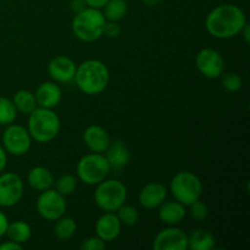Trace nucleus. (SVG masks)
I'll return each instance as SVG.
<instances>
[{
	"instance_id": "1",
	"label": "nucleus",
	"mask_w": 250,
	"mask_h": 250,
	"mask_svg": "<svg viewBox=\"0 0 250 250\" xmlns=\"http://www.w3.org/2000/svg\"><path fill=\"white\" fill-rule=\"evenodd\" d=\"M247 23L244 11L234 4L219 5L205 19L208 33L216 39H229L238 36Z\"/></svg>"
},
{
	"instance_id": "2",
	"label": "nucleus",
	"mask_w": 250,
	"mask_h": 250,
	"mask_svg": "<svg viewBox=\"0 0 250 250\" xmlns=\"http://www.w3.org/2000/svg\"><path fill=\"white\" fill-rule=\"evenodd\" d=\"M73 80L82 93L98 95L106 89L110 82V71L103 61L90 59L77 66Z\"/></svg>"
},
{
	"instance_id": "3",
	"label": "nucleus",
	"mask_w": 250,
	"mask_h": 250,
	"mask_svg": "<svg viewBox=\"0 0 250 250\" xmlns=\"http://www.w3.org/2000/svg\"><path fill=\"white\" fill-rule=\"evenodd\" d=\"M60 119L53 109L37 106L28 115V129L32 139L38 143H49L58 137L60 132Z\"/></svg>"
},
{
	"instance_id": "4",
	"label": "nucleus",
	"mask_w": 250,
	"mask_h": 250,
	"mask_svg": "<svg viewBox=\"0 0 250 250\" xmlns=\"http://www.w3.org/2000/svg\"><path fill=\"white\" fill-rule=\"evenodd\" d=\"M105 22L106 20L99 9L85 7L83 11L75 14L71 28L80 41L90 43L98 41L103 36Z\"/></svg>"
},
{
	"instance_id": "5",
	"label": "nucleus",
	"mask_w": 250,
	"mask_h": 250,
	"mask_svg": "<svg viewBox=\"0 0 250 250\" xmlns=\"http://www.w3.org/2000/svg\"><path fill=\"white\" fill-rule=\"evenodd\" d=\"M127 188L121 181L110 178L98 183L94 190V202L104 212H115L126 203Z\"/></svg>"
},
{
	"instance_id": "6",
	"label": "nucleus",
	"mask_w": 250,
	"mask_h": 250,
	"mask_svg": "<svg viewBox=\"0 0 250 250\" xmlns=\"http://www.w3.org/2000/svg\"><path fill=\"white\" fill-rule=\"evenodd\" d=\"M170 190L175 200L185 207H189L203 194V183L195 173L190 171H180L170 182Z\"/></svg>"
},
{
	"instance_id": "7",
	"label": "nucleus",
	"mask_w": 250,
	"mask_h": 250,
	"mask_svg": "<svg viewBox=\"0 0 250 250\" xmlns=\"http://www.w3.org/2000/svg\"><path fill=\"white\" fill-rule=\"evenodd\" d=\"M111 167L104 154L90 153L77 163V177L88 186H97L109 176Z\"/></svg>"
},
{
	"instance_id": "8",
	"label": "nucleus",
	"mask_w": 250,
	"mask_h": 250,
	"mask_svg": "<svg viewBox=\"0 0 250 250\" xmlns=\"http://www.w3.org/2000/svg\"><path fill=\"white\" fill-rule=\"evenodd\" d=\"M1 143L6 153L14 156H22L31 149L32 137L26 127L12 122L2 132Z\"/></svg>"
},
{
	"instance_id": "9",
	"label": "nucleus",
	"mask_w": 250,
	"mask_h": 250,
	"mask_svg": "<svg viewBox=\"0 0 250 250\" xmlns=\"http://www.w3.org/2000/svg\"><path fill=\"white\" fill-rule=\"evenodd\" d=\"M36 209L39 216L48 221H55L59 217L65 215L67 204L63 195L56 192L55 189L43 190L36 202Z\"/></svg>"
},
{
	"instance_id": "10",
	"label": "nucleus",
	"mask_w": 250,
	"mask_h": 250,
	"mask_svg": "<svg viewBox=\"0 0 250 250\" xmlns=\"http://www.w3.org/2000/svg\"><path fill=\"white\" fill-rule=\"evenodd\" d=\"M23 181L17 173H0V207L11 208L21 202L23 197Z\"/></svg>"
},
{
	"instance_id": "11",
	"label": "nucleus",
	"mask_w": 250,
	"mask_h": 250,
	"mask_svg": "<svg viewBox=\"0 0 250 250\" xmlns=\"http://www.w3.org/2000/svg\"><path fill=\"white\" fill-rule=\"evenodd\" d=\"M195 66L204 77L216 80L224 73L225 61L219 51L211 48H205L195 56Z\"/></svg>"
},
{
	"instance_id": "12",
	"label": "nucleus",
	"mask_w": 250,
	"mask_h": 250,
	"mask_svg": "<svg viewBox=\"0 0 250 250\" xmlns=\"http://www.w3.org/2000/svg\"><path fill=\"white\" fill-rule=\"evenodd\" d=\"M154 250H187L188 234L176 226H168L156 234L153 242Z\"/></svg>"
},
{
	"instance_id": "13",
	"label": "nucleus",
	"mask_w": 250,
	"mask_h": 250,
	"mask_svg": "<svg viewBox=\"0 0 250 250\" xmlns=\"http://www.w3.org/2000/svg\"><path fill=\"white\" fill-rule=\"evenodd\" d=\"M77 65L71 58L58 55L51 59L48 63V72L51 80L56 83L71 82L75 77Z\"/></svg>"
},
{
	"instance_id": "14",
	"label": "nucleus",
	"mask_w": 250,
	"mask_h": 250,
	"mask_svg": "<svg viewBox=\"0 0 250 250\" xmlns=\"http://www.w3.org/2000/svg\"><path fill=\"white\" fill-rule=\"evenodd\" d=\"M95 234L105 243H111L121 234L122 224L115 212H104L95 222Z\"/></svg>"
},
{
	"instance_id": "15",
	"label": "nucleus",
	"mask_w": 250,
	"mask_h": 250,
	"mask_svg": "<svg viewBox=\"0 0 250 250\" xmlns=\"http://www.w3.org/2000/svg\"><path fill=\"white\" fill-rule=\"evenodd\" d=\"M167 189L160 182H149L141 189L138 202L146 209H156L165 202Z\"/></svg>"
},
{
	"instance_id": "16",
	"label": "nucleus",
	"mask_w": 250,
	"mask_h": 250,
	"mask_svg": "<svg viewBox=\"0 0 250 250\" xmlns=\"http://www.w3.org/2000/svg\"><path fill=\"white\" fill-rule=\"evenodd\" d=\"M83 142L92 153L104 154L111 143L109 133L99 125L88 126L83 132Z\"/></svg>"
},
{
	"instance_id": "17",
	"label": "nucleus",
	"mask_w": 250,
	"mask_h": 250,
	"mask_svg": "<svg viewBox=\"0 0 250 250\" xmlns=\"http://www.w3.org/2000/svg\"><path fill=\"white\" fill-rule=\"evenodd\" d=\"M34 95L38 106L54 109L62 99V90L56 82H43L38 85Z\"/></svg>"
},
{
	"instance_id": "18",
	"label": "nucleus",
	"mask_w": 250,
	"mask_h": 250,
	"mask_svg": "<svg viewBox=\"0 0 250 250\" xmlns=\"http://www.w3.org/2000/svg\"><path fill=\"white\" fill-rule=\"evenodd\" d=\"M104 155L109 161L110 167L114 170H121L125 166L128 165L129 160H131V153H129L128 146L121 139L111 142Z\"/></svg>"
},
{
	"instance_id": "19",
	"label": "nucleus",
	"mask_w": 250,
	"mask_h": 250,
	"mask_svg": "<svg viewBox=\"0 0 250 250\" xmlns=\"http://www.w3.org/2000/svg\"><path fill=\"white\" fill-rule=\"evenodd\" d=\"M158 209V216L160 221L168 225V226H176L180 222H182L186 214H187L185 205L181 204L177 200L164 202Z\"/></svg>"
},
{
	"instance_id": "20",
	"label": "nucleus",
	"mask_w": 250,
	"mask_h": 250,
	"mask_svg": "<svg viewBox=\"0 0 250 250\" xmlns=\"http://www.w3.org/2000/svg\"><path fill=\"white\" fill-rule=\"evenodd\" d=\"M27 182L34 190L43 192L53 187L54 176L49 168L44 166H34L27 175Z\"/></svg>"
},
{
	"instance_id": "21",
	"label": "nucleus",
	"mask_w": 250,
	"mask_h": 250,
	"mask_svg": "<svg viewBox=\"0 0 250 250\" xmlns=\"http://www.w3.org/2000/svg\"><path fill=\"white\" fill-rule=\"evenodd\" d=\"M215 248V238L211 232L198 229L188 236V249L210 250Z\"/></svg>"
},
{
	"instance_id": "22",
	"label": "nucleus",
	"mask_w": 250,
	"mask_h": 250,
	"mask_svg": "<svg viewBox=\"0 0 250 250\" xmlns=\"http://www.w3.org/2000/svg\"><path fill=\"white\" fill-rule=\"evenodd\" d=\"M5 236L12 242H16L19 244H23L29 241L32 237V229L26 221L16 220L14 222H9L6 233Z\"/></svg>"
},
{
	"instance_id": "23",
	"label": "nucleus",
	"mask_w": 250,
	"mask_h": 250,
	"mask_svg": "<svg viewBox=\"0 0 250 250\" xmlns=\"http://www.w3.org/2000/svg\"><path fill=\"white\" fill-rule=\"evenodd\" d=\"M76 229H77V224L75 220L70 216H65L62 215L55 220V225H54V236L58 241L60 242H67L75 236Z\"/></svg>"
},
{
	"instance_id": "24",
	"label": "nucleus",
	"mask_w": 250,
	"mask_h": 250,
	"mask_svg": "<svg viewBox=\"0 0 250 250\" xmlns=\"http://www.w3.org/2000/svg\"><path fill=\"white\" fill-rule=\"evenodd\" d=\"M12 103H14L17 112L23 115H29L38 106L34 93L26 89H21L15 93L14 98H12Z\"/></svg>"
},
{
	"instance_id": "25",
	"label": "nucleus",
	"mask_w": 250,
	"mask_h": 250,
	"mask_svg": "<svg viewBox=\"0 0 250 250\" xmlns=\"http://www.w3.org/2000/svg\"><path fill=\"white\" fill-rule=\"evenodd\" d=\"M103 9H104L103 15L106 21L119 22L127 15L128 5L126 0H109Z\"/></svg>"
},
{
	"instance_id": "26",
	"label": "nucleus",
	"mask_w": 250,
	"mask_h": 250,
	"mask_svg": "<svg viewBox=\"0 0 250 250\" xmlns=\"http://www.w3.org/2000/svg\"><path fill=\"white\" fill-rule=\"evenodd\" d=\"M17 110L11 99L0 97V126H7L16 120Z\"/></svg>"
},
{
	"instance_id": "27",
	"label": "nucleus",
	"mask_w": 250,
	"mask_h": 250,
	"mask_svg": "<svg viewBox=\"0 0 250 250\" xmlns=\"http://www.w3.org/2000/svg\"><path fill=\"white\" fill-rule=\"evenodd\" d=\"M54 185H55L56 192H59L63 197H67L72 194L77 188V177H75L72 173H63L54 182Z\"/></svg>"
},
{
	"instance_id": "28",
	"label": "nucleus",
	"mask_w": 250,
	"mask_h": 250,
	"mask_svg": "<svg viewBox=\"0 0 250 250\" xmlns=\"http://www.w3.org/2000/svg\"><path fill=\"white\" fill-rule=\"evenodd\" d=\"M116 215L120 221H121V224L125 225V226H134L139 220L138 210L132 207V205H121L116 210Z\"/></svg>"
},
{
	"instance_id": "29",
	"label": "nucleus",
	"mask_w": 250,
	"mask_h": 250,
	"mask_svg": "<svg viewBox=\"0 0 250 250\" xmlns=\"http://www.w3.org/2000/svg\"><path fill=\"white\" fill-rule=\"evenodd\" d=\"M221 85L226 92L236 93L241 90L242 88V78L238 73L236 72H227L222 73L221 76Z\"/></svg>"
},
{
	"instance_id": "30",
	"label": "nucleus",
	"mask_w": 250,
	"mask_h": 250,
	"mask_svg": "<svg viewBox=\"0 0 250 250\" xmlns=\"http://www.w3.org/2000/svg\"><path fill=\"white\" fill-rule=\"evenodd\" d=\"M189 214L195 221H204L209 216V208L205 203L198 199L189 205Z\"/></svg>"
},
{
	"instance_id": "31",
	"label": "nucleus",
	"mask_w": 250,
	"mask_h": 250,
	"mask_svg": "<svg viewBox=\"0 0 250 250\" xmlns=\"http://www.w3.org/2000/svg\"><path fill=\"white\" fill-rule=\"evenodd\" d=\"M80 248L82 250H104L106 248V243L98 236L89 237L82 242Z\"/></svg>"
},
{
	"instance_id": "32",
	"label": "nucleus",
	"mask_w": 250,
	"mask_h": 250,
	"mask_svg": "<svg viewBox=\"0 0 250 250\" xmlns=\"http://www.w3.org/2000/svg\"><path fill=\"white\" fill-rule=\"evenodd\" d=\"M121 34V27L115 21H106L103 29V36H106L107 38H117Z\"/></svg>"
},
{
	"instance_id": "33",
	"label": "nucleus",
	"mask_w": 250,
	"mask_h": 250,
	"mask_svg": "<svg viewBox=\"0 0 250 250\" xmlns=\"http://www.w3.org/2000/svg\"><path fill=\"white\" fill-rule=\"evenodd\" d=\"M85 7H88V6H87V4H85L84 0H71L70 9L72 10L75 14H78V12L83 11Z\"/></svg>"
},
{
	"instance_id": "34",
	"label": "nucleus",
	"mask_w": 250,
	"mask_h": 250,
	"mask_svg": "<svg viewBox=\"0 0 250 250\" xmlns=\"http://www.w3.org/2000/svg\"><path fill=\"white\" fill-rule=\"evenodd\" d=\"M7 226H9V219H7L6 214L0 210V238H1L2 236H5Z\"/></svg>"
},
{
	"instance_id": "35",
	"label": "nucleus",
	"mask_w": 250,
	"mask_h": 250,
	"mask_svg": "<svg viewBox=\"0 0 250 250\" xmlns=\"http://www.w3.org/2000/svg\"><path fill=\"white\" fill-rule=\"evenodd\" d=\"M0 250H22V244H19L9 239V241L2 242L0 244Z\"/></svg>"
},
{
	"instance_id": "36",
	"label": "nucleus",
	"mask_w": 250,
	"mask_h": 250,
	"mask_svg": "<svg viewBox=\"0 0 250 250\" xmlns=\"http://www.w3.org/2000/svg\"><path fill=\"white\" fill-rule=\"evenodd\" d=\"M88 7H93V9H103L109 0H84Z\"/></svg>"
},
{
	"instance_id": "37",
	"label": "nucleus",
	"mask_w": 250,
	"mask_h": 250,
	"mask_svg": "<svg viewBox=\"0 0 250 250\" xmlns=\"http://www.w3.org/2000/svg\"><path fill=\"white\" fill-rule=\"evenodd\" d=\"M7 164V153L5 151V149L2 148V146H0V173L5 170Z\"/></svg>"
},
{
	"instance_id": "38",
	"label": "nucleus",
	"mask_w": 250,
	"mask_h": 250,
	"mask_svg": "<svg viewBox=\"0 0 250 250\" xmlns=\"http://www.w3.org/2000/svg\"><path fill=\"white\" fill-rule=\"evenodd\" d=\"M241 34L242 37H243L244 38V41H246V43H249L250 42V28H249V24L247 23L246 26L243 27V28H242V31H241Z\"/></svg>"
},
{
	"instance_id": "39",
	"label": "nucleus",
	"mask_w": 250,
	"mask_h": 250,
	"mask_svg": "<svg viewBox=\"0 0 250 250\" xmlns=\"http://www.w3.org/2000/svg\"><path fill=\"white\" fill-rule=\"evenodd\" d=\"M142 2H143L146 6H149V7H154V6H158L159 4H160L163 0H141Z\"/></svg>"
}]
</instances>
